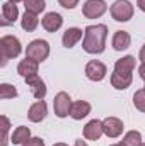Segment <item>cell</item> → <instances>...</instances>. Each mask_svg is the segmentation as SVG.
<instances>
[{
    "label": "cell",
    "instance_id": "6da1fadb",
    "mask_svg": "<svg viewBox=\"0 0 145 146\" xmlns=\"http://www.w3.org/2000/svg\"><path fill=\"white\" fill-rule=\"evenodd\" d=\"M106 39H108V27L104 24L87 26L84 31L82 48L89 54H101L106 49Z\"/></svg>",
    "mask_w": 145,
    "mask_h": 146
},
{
    "label": "cell",
    "instance_id": "7a4b0ae2",
    "mask_svg": "<svg viewBox=\"0 0 145 146\" xmlns=\"http://www.w3.org/2000/svg\"><path fill=\"white\" fill-rule=\"evenodd\" d=\"M137 66V61L133 56H123L116 60L114 63V72L111 75V85L116 90H125L132 85L133 82V70Z\"/></svg>",
    "mask_w": 145,
    "mask_h": 146
},
{
    "label": "cell",
    "instance_id": "3957f363",
    "mask_svg": "<svg viewBox=\"0 0 145 146\" xmlns=\"http://www.w3.org/2000/svg\"><path fill=\"white\" fill-rule=\"evenodd\" d=\"M22 51L21 41L15 36H3L0 39V53H2V66L7 65L9 60L19 56Z\"/></svg>",
    "mask_w": 145,
    "mask_h": 146
},
{
    "label": "cell",
    "instance_id": "277c9868",
    "mask_svg": "<svg viewBox=\"0 0 145 146\" xmlns=\"http://www.w3.org/2000/svg\"><path fill=\"white\" fill-rule=\"evenodd\" d=\"M48 56H50V44L44 39H34L26 48V58L36 60L38 63L44 61Z\"/></svg>",
    "mask_w": 145,
    "mask_h": 146
},
{
    "label": "cell",
    "instance_id": "5b68a950",
    "mask_svg": "<svg viewBox=\"0 0 145 146\" xmlns=\"http://www.w3.org/2000/svg\"><path fill=\"white\" fill-rule=\"evenodd\" d=\"M111 17L118 22H128L133 17V5L128 0H116L111 5Z\"/></svg>",
    "mask_w": 145,
    "mask_h": 146
},
{
    "label": "cell",
    "instance_id": "8992f818",
    "mask_svg": "<svg viewBox=\"0 0 145 146\" xmlns=\"http://www.w3.org/2000/svg\"><path fill=\"white\" fill-rule=\"evenodd\" d=\"M72 99L67 92H58L55 95V100H53V109H55V114L58 117H67L70 115V110H72Z\"/></svg>",
    "mask_w": 145,
    "mask_h": 146
},
{
    "label": "cell",
    "instance_id": "52a82bcc",
    "mask_svg": "<svg viewBox=\"0 0 145 146\" xmlns=\"http://www.w3.org/2000/svg\"><path fill=\"white\" fill-rule=\"evenodd\" d=\"M108 10V5L104 0H87L82 7V14L87 19H99Z\"/></svg>",
    "mask_w": 145,
    "mask_h": 146
},
{
    "label": "cell",
    "instance_id": "ba28073f",
    "mask_svg": "<svg viewBox=\"0 0 145 146\" xmlns=\"http://www.w3.org/2000/svg\"><path fill=\"white\" fill-rule=\"evenodd\" d=\"M108 73V68L103 61H97V60H92L85 65V76L92 82H101Z\"/></svg>",
    "mask_w": 145,
    "mask_h": 146
},
{
    "label": "cell",
    "instance_id": "9c48e42d",
    "mask_svg": "<svg viewBox=\"0 0 145 146\" xmlns=\"http://www.w3.org/2000/svg\"><path fill=\"white\" fill-rule=\"evenodd\" d=\"M123 127L125 126H123L121 119H118V117H106L103 121V129L108 138H118L123 133Z\"/></svg>",
    "mask_w": 145,
    "mask_h": 146
},
{
    "label": "cell",
    "instance_id": "30bf717a",
    "mask_svg": "<svg viewBox=\"0 0 145 146\" xmlns=\"http://www.w3.org/2000/svg\"><path fill=\"white\" fill-rule=\"evenodd\" d=\"M103 134H104V129H103V121L92 119V121H91V122H87V124H85V127H84V138H85V139L97 141Z\"/></svg>",
    "mask_w": 145,
    "mask_h": 146
},
{
    "label": "cell",
    "instance_id": "8fae6325",
    "mask_svg": "<svg viewBox=\"0 0 145 146\" xmlns=\"http://www.w3.org/2000/svg\"><path fill=\"white\" fill-rule=\"evenodd\" d=\"M19 9L14 2H5L2 5V26H10L17 21Z\"/></svg>",
    "mask_w": 145,
    "mask_h": 146
},
{
    "label": "cell",
    "instance_id": "7c38bea8",
    "mask_svg": "<svg viewBox=\"0 0 145 146\" xmlns=\"http://www.w3.org/2000/svg\"><path fill=\"white\" fill-rule=\"evenodd\" d=\"M62 24H63V19H62V15H60L58 12H48V14L43 17V21H41V26H43L44 31H48V33L58 31V29L62 27Z\"/></svg>",
    "mask_w": 145,
    "mask_h": 146
},
{
    "label": "cell",
    "instance_id": "4fadbf2b",
    "mask_svg": "<svg viewBox=\"0 0 145 146\" xmlns=\"http://www.w3.org/2000/svg\"><path fill=\"white\" fill-rule=\"evenodd\" d=\"M38 66H39V63H38L36 60L26 58V60H22L17 65V73L22 78H31V76H36L38 75Z\"/></svg>",
    "mask_w": 145,
    "mask_h": 146
},
{
    "label": "cell",
    "instance_id": "5bb4252c",
    "mask_svg": "<svg viewBox=\"0 0 145 146\" xmlns=\"http://www.w3.org/2000/svg\"><path fill=\"white\" fill-rule=\"evenodd\" d=\"M46 114H48V107H46L44 100H36L28 110V117L33 122H41L46 117Z\"/></svg>",
    "mask_w": 145,
    "mask_h": 146
},
{
    "label": "cell",
    "instance_id": "9a60e30c",
    "mask_svg": "<svg viewBox=\"0 0 145 146\" xmlns=\"http://www.w3.org/2000/svg\"><path fill=\"white\" fill-rule=\"evenodd\" d=\"M26 83L31 88L34 99H38V100H43L44 99V95H46V85H44V82L38 75L36 76H31V78H26Z\"/></svg>",
    "mask_w": 145,
    "mask_h": 146
},
{
    "label": "cell",
    "instance_id": "2e32d148",
    "mask_svg": "<svg viewBox=\"0 0 145 146\" xmlns=\"http://www.w3.org/2000/svg\"><path fill=\"white\" fill-rule=\"evenodd\" d=\"M91 114V104L85 100H77L72 104V110H70V117L75 121H80L84 117H87Z\"/></svg>",
    "mask_w": 145,
    "mask_h": 146
},
{
    "label": "cell",
    "instance_id": "e0dca14e",
    "mask_svg": "<svg viewBox=\"0 0 145 146\" xmlns=\"http://www.w3.org/2000/svg\"><path fill=\"white\" fill-rule=\"evenodd\" d=\"M132 44V36L126 33V31H116L114 36H113V48L116 51H123V49H128Z\"/></svg>",
    "mask_w": 145,
    "mask_h": 146
},
{
    "label": "cell",
    "instance_id": "ac0fdd59",
    "mask_svg": "<svg viewBox=\"0 0 145 146\" xmlns=\"http://www.w3.org/2000/svg\"><path fill=\"white\" fill-rule=\"evenodd\" d=\"M82 29H79V27H70V29H67L65 33H63V37H62V42H63V46L65 48H73L80 39H82Z\"/></svg>",
    "mask_w": 145,
    "mask_h": 146
},
{
    "label": "cell",
    "instance_id": "d6986e66",
    "mask_svg": "<svg viewBox=\"0 0 145 146\" xmlns=\"http://www.w3.org/2000/svg\"><path fill=\"white\" fill-rule=\"evenodd\" d=\"M29 139H31V131H29V127H26V126L15 127L14 133H12V136H10V141H12L14 145H24V143L29 141Z\"/></svg>",
    "mask_w": 145,
    "mask_h": 146
},
{
    "label": "cell",
    "instance_id": "ffe728a7",
    "mask_svg": "<svg viewBox=\"0 0 145 146\" xmlns=\"http://www.w3.org/2000/svg\"><path fill=\"white\" fill-rule=\"evenodd\" d=\"M38 24H39L38 14H33V12H26V14L22 15V19H21V26H22V29L28 31V33H33L38 27Z\"/></svg>",
    "mask_w": 145,
    "mask_h": 146
},
{
    "label": "cell",
    "instance_id": "44dd1931",
    "mask_svg": "<svg viewBox=\"0 0 145 146\" xmlns=\"http://www.w3.org/2000/svg\"><path fill=\"white\" fill-rule=\"evenodd\" d=\"M24 7H26V12L41 14L46 7V2L44 0H24Z\"/></svg>",
    "mask_w": 145,
    "mask_h": 146
},
{
    "label": "cell",
    "instance_id": "7402d4cb",
    "mask_svg": "<svg viewBox=\"0 0 145 146\" xmlns=\"http://www.w3.org/2000/svg\"><path fill=\"white\" fill-rule=\"evenodd\" d=\"M121 143L125 146H140L142 145V134L138 131H128Z\"/></svg>",
    "mask_w": 145,
    "mask_h": 146
},
{
    "label": "cell",
    "instance_id": "603a6c76",
    "mask_svg": "<svg viewBox=\"0 0 145 146\" xmlns=\"http://www.w3.org/2000/svg\"><path fill=\"white\" fill-rule=\"evenodd\" d=\"M14 97H17L15 87H12L9 83H2L0 85V99L2 100H7V99H14Z\"/></svg>",
    "mask_w": 145,
    "mask_h": 146
},
{
    "label": "cell",
    "instance_id": "cb8c5ba5",
    "mask_svg": "<svg viewBox=\"0 0 145 146\" xmlns=\"http://www.w3.org/2000/svg\"><path fill=\"white\" fill-rule=\"evenodd\" d=\"M0 129H2V143L0 146H7V139H9V129H10V122L5 115L0 117Z\"/></svg>",
    "mask_w": 145,
    "mask_h": 146
},
{
    "label": "cell",
    "instance_id": "d4e9b609",
    "mask_svg": "<svg viewBox=\"0 0 145 146\" xmlns=\"http://www.w3.org/2000/svg\"><path fill=\"white\" fill-rule=\"evenodd\" d=\"M133 106L140 112H145V90H137L135 95H133Z\"/></svg>",
    "mask_w": 145,
    "mask_h": 146
},
{
    "label": "cell",
    "instance_id": "484cf974",
    "mask_svg": "<svg viewBox=\"0 0 145 146\" xmlns=\"http://www.w3.org/2000/svg\"><path fill=\"white\" fill-rule=\"evenodd\" d=\"M58 2H60V5L63 9H75L80 0H58Z\"/></svg>",
    "mask_w": 145,
    "mask_h": 146
},
{
    "label": "cell",
    "instance_id": "4316f807",
    "mask_svg": "<svg viewBox=\"0 0 145 146\" xmlns=\"http://www.w3.org/2000/svg\"><path fill=\"white\" fill-rule=\"evenodd\" d=\"M21 146H44V141L41 138H31L29 141H26L24 145H21Z\"/></svg>",
    "mask_w": 145,
    "mask_h": 146
},
{
    "label": "cell",
    "instance_id": "83f0119b",
    "mask_svg": "<svg viewBox=\"0 0 145 146\" xmlns=\"http://www.w3.org/2000/svg\"><path fill=\"white\" fill-rule=\"evenodd\" d=\"M138 75H140L142 80H145V63H142V65L138 66Z\"/></svg>",
    "mask_w": 145,
    "mask_h": 146
},
{
    "label": "cell",
    "instance_id": "f1b7e54d",
    "mask_svg": "<svg viewBox=\"0 0 145 146\" xmlns=\"http://www.w3.org/2000/svg\"><path fill=\"white\" fill-rule=\"evenodd\" d=\"M137 5L142 12H145V0H137Z\"/></svg>",
    "mask_w": 145,
    "mask_h": 146
},
{
    "label": "cell",
    "instance_id": "f546056e",
    "mask_svg": "<svg viewBox=\"0 0 145 146\" xmlns=\"http://www.w3.org/2000/svg\"><path fill=\"white\" fill-rule=\"evenodd\" d=\"M140 61L145 63V44L142 46V49H140Z\"/></svg>",
    "mask_w": 145,
    "mask_h": 146
},
{
    "label": "cell",
    "instance_id": "4dcf8cb0",
    "mask_svg": "<svg viewBox=\"0 0 145 146\" xmlns=\"http://www.w3.org/2000/svg\"><path fill=\"white\" fill-rule=\"evenodd\" d=\"M73 146H89V145H87L85 141H82V139H77V141H75V145H73Z\"/></svg>",
    "mask_w": 145,
    "mask_h": 146
},
{
    "label": "cell",
    "instance_id": "1f68e13d",
    "mask_svg": "<svg viewBox=\"0 0 145 146\" xmlns=\"http://www.w3.org/2000/svg\"><path fill=\"white\" fill-rule=\"evenodd\" d=\"M53 146H68V145H65V143H56V145H53Z\"/></svg>",
    "mask_w": 145,
    "mask_h": 146
},
{
    "label": "cell",
    "instance_id": "d6a6232c",
    "mask_svg": "<svg viewBox=\"0 0 145 146\" xmlns=\"http://www.w3.org/2000/svg\"><path fill=\"white\" fill-rule=\"evenodd\" d=\"M111 146H125L123 143H116V145H111Z\"/></svg>",
    "mask_w": 145,
    "mask_h": 146
},
{
    "label": "cell",
    "instance_id": "836d02e7",
    "mask_svg": "<svg viewBox=\"0 0 145 146\" xmlns=\"http://www.w3.org/2000/svg\"><path fill=\"white\" fill-rule=\"evenodd\" d=\"M9 2H14V3H17V2H21V0H9Z\"/></svg>",
    "mask_w": 145,
    "mask_h": 146
},
{
    "label": "cell",
    "instance_id": "e575fe53",
    "mask_svg": "<svg viewBox=\"0 0 145 146\" xmlns=\"http://www.w3.org/2000/svg\"><path fill=\"white\" fill-rule=\"evenodd\" d=\"M140 146H145V143H142V145H140Z\"/></svg>",
    "mask_w": 145,
    "mask_h": 146
},
{
    "label": "cell",
    "instance_id": "d590c367",
    "mask_svg": "<svg viewBox=\"0 0 145 146\" xmlns=\"http://www.w3.org/2000/svg\"><path fill=\"white\" fill-rule=\"evenodd\" d=\"M144 90H145V87H144Z\"/></svg>",
    "mask_w": 145,
    "mask_h": 146
}]
</instances>
